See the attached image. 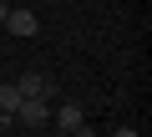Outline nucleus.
<instances>
[{
  "label": "nucleus",
  "mask_w": 152,
  "mask_h": 137,
  "mask_svg": "<svg viewBox=\"0 0 152 137\" xmlns=\"http://www.w3.org/2000/svg\"><path fill=\"white\" fill-rule=\"evenodd\" d=\"M5 26H10V36H20V41H26V36H36V31H41V21H36V15H31V10H10V15H5Z\"/></svg>",
  "instance_id": "20e7f679"
},
{
  "label": "nucleus",
  "mask_w": 152,
  "mask_h": 137,
  "mask_svg": "<svg viewBox=\"0 0 152 137\" xmlns=\"http://www.w3.org/2000/svg\"><path fill=\"white\" fill-rule=\"evenodd\" d=\"M51 122H56V132L66 137L71 127H81V122H86V107H81V102H61V107H51Z\"/></svg>",
  "instance_id": "7ed1b4c3"
},
{
  "label": "nucleus",
  "mask_w": 152,
  "mask_h": 137,
  "mask_svg": "<svg viewBox=\"0 0 152 137\" xmlns=\"http://www.w3.org/2000/svg\"><path fill=\"white\" fill-rule=\"evenodd\" d=\"M5 15H10V5H5V0H0V26H5Z\"/></svg>",
  "instance_id": "1a4fd4ad"
},
{
  "label": "nucleus",
  "mask_w": 152,
  "mask_h": 137,
  "mask_svg": "<svg viewBox=\"0 0 152 137\" xmlns=\"http://www.w3.org/2000/svg\"><path fill=\"white\" fill-rule=\"evenodd\" d=\"M0 132H15V112H0Z\"/></svg>",
  "instance_id": "423d86ee"
},
{
  "label": "nucleus",
  "mask_w": 152,
  "mask_h": 137,
  "mask_svg": "<svg viewBox=\"0 0 152 137\" xmlns=\"http://www.w3.org/2000/svg\"><path fill=\"white\" fill-rule=\"evenodd\" d=\"M66 137H96V132H91V127H86V122H81V127H71V132H66Z\"/></svg>",
  "instance_id": "0eeeda50"
},
{
  "label": "nucleus",
  "mask_w": 152,
  "mask_h": 137,
  "mask_svg": "<svg viewBox=\"0 0 152 137\" xmlns=\"http://www.w3.org/2000/svg\"><path fill=\"white\" fill-rule=\"evenodd\" d=\"M112 137H137V127H117V132H112Z\"/></svg>",
  "instance_id": "6e6552de"
},
{
  "label": "nucleus",
  "mask_w": 152,
  "mask_h": 137,
  "mask_svg": "<svg viewBox=\"0 0 152 137\" xmlns=\"http://www.w3.org/2000/svg\"><path fill=\"white\" fill-rule=\"evenodd\" d=\"M15 92H20V97H46V102H51V97H61V92H56V81H51L46 71H20V76H15Z\"/></svg>",
  "instance_id": "f257e3e1"
},
{
  "label": "nucleus",
  "mask_w": 152,
  "mask_h": 137,
  "mask_svg": "<svg viewBox=\"0 0 152 137\" xmlns=\"http://www.w3.org/2000/svg\"><path fill=\"white\" fill-rule=\"evenodd\" d=\"M15 122H26V127H46V122H51V102H46V97H20Z\"/></svg>",
  "instance_id": "f03ea898"
},
{
  "label": "nucleus",
  "mask_w": 152,
  "mask_h": 137,
  "mask_svg": "<svg viewBox=\"0 0 152 137\" xmlns=\"http://www.w3.org/2000/svg\"><path fill=\"white\" fill-rule=\"evenodd\" d=\"M20 107V92H15V81H0V112H15Z\"/></svg>",
  "instance_id": "39448f33"
}]
</instances>
